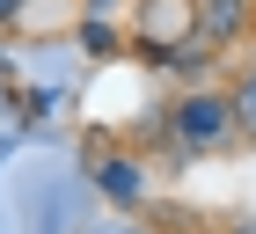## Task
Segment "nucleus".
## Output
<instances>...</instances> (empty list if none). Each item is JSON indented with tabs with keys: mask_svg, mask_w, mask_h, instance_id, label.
I'll return each instance as SVG.
<instances>
[{
	"mask_svg": "<svg viewBox=\"0 0 256 234\" xmlns=\"http://www.w3.org/2000/svg\"><path fill=\"white\" fill-rule=\"evenodd\" d=\"M190 30L205 44H234L249 30V0H190Z\"/></svg>",
	"mask_w": 256,
	"mask_h": 234,
	"instance_id": "obj_2",
	"label": "nucleus"
},
{
	"mask_svg": "<svg viewBox=\"0 0 256 234\" xmlns=\"http://www.w3.org/2000/svg\"><path fill=\"white\" fill-rule=\"evenodd\" d=\"M168 132H176L183 154H212V146L234 139V102L227 96H183L176 117H168Z\"/></svg>",
	"mask_w": 256,
	"mask_h": 234,
	"instance_id": "obj_1",
	"label": "nucleus"
},
{
	"mask_svg": "<svg viewBox=\"0 0 256 234\" xmlns=\"http://www.w3.org/2000/svg\"><path fill=\"white\" fill-rule=\"evenodd\" d=\"M102 183H110L118 198H139V190H146V176H139L132 161H110V168H102Z\"/></svg>",
	"mask_w": 256,
	"mask_h": 234,
	"instance_id": "obj_4",
	"label": "nucleus"
},
{
	"mask_svg": "<svg viewBox=\"0 0 256 234\" xmlns=\"http://www.w3.org/2000/svg\"><path fill=\"white\" fill-rule=\"evenodd\" d=\"M227 102H234V132H249V139H256V74H242V88H234Z\"/></svg>",
	"mask_w": 256,
	"mask_h": 234,
	"instance_id": "obj_3",
	"label": "nucleus"
},
{
	"mask_svg": "<svg viewBox=\"0 0 256 234\" xmlns=\"http://www.w3.org/2000/svg\"><path fill=\"white\" fill-rule=\"evenodd\" d=\"M0 15H15V0H0Z\"/></svg>",
	"mask_w": 256,
	"mask_h": 234,
	"instance_id": "obj_5",
	"label": "nucleus"
}]
</instances>
